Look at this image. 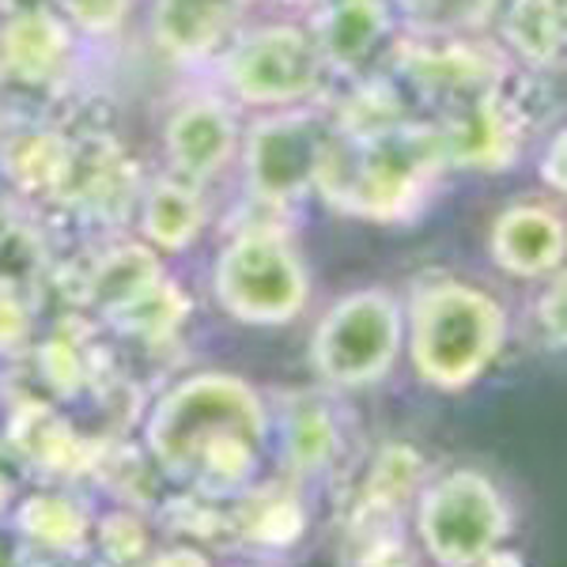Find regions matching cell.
Wrapping results in <instances>:
<instances>
[{"label": "cell", "instance_id": "cell-17", "mask_svg": "<svg viewBox=\"0 0 567 567\" xmlns=\"http://www.w3.org/2000/svg\"><path fill=\"white\" fill-rule=\"evenodd\" d=\"M205 200H200L197 186L182 178H159L144 197L141 227L144 239L159 250H186L205 231Z\"/></svg>", "mask_w": 567, "mask_h": 567}, {"label": "cell", "instance_id": "cell-5", "mask_svg": "<svg viewBox=\"0 0 567 567\" xmlns=\"http://www.w3.org/2000/svg\"><path fill=\"white\" fill-rule=\"evenodd\" d=\"M401 341H405V315L390 291H349L318 322L310 337V363L329 386L360 390L393 368Z\"/></svg>", "mask_w": 567, "mask_h": 567}, {"label": "cell", "instance_id": "cell-29", "mask_svg": "<svg viewBox=\"0 0 567 567\" xmlns=\"http://www.w3.org/2000/svg\"><path fill=\"white\" fill-rule=\"evenodd\" d=\"M542 178L556 189V194L567 189V136H564V130H556L553 144H548V152L542 155Z\"/></svg>", "mask_w": 567, "mask_h": 567}, {"label": "cell", "instance_id": "cell-9", "mask_svg": "<svg viewBox=\"0 0 567 567\" xmlns=\"http://www.w3.org/2000/svg\"><path fill=\"white\" fill-rule=\"evenodd\" d=\"M393 65L424 95L446 99V103H462L481 91L503 87L511 76V58L499 45L470 39H443V45H427L424 39L420 45L401 42Z\"/></svg>", "mask_w": 567, "mask_h": 567}, {"label": "cell", "instance_id": "cell-1", "mask_svg": "<svg viewBox=\"0 0 567 567\" xmlns=\"http://www.w3.org/2000/svg\"><path fill=\"white\" fill-rule=\"evenodd\" d=\"M265 435L269 413L258 390L224 371H205L171 386L144 427L155 465L200 488L250 481Z\"/></svg>", "mask_w": 567, "mask_h": 567}, {"label": "cell", "instance_id": "cell-11", "mask_svg": "<svg viewBox=\"0 0 567 567\" xmlns=\"http://www.w3.org/2000/svg\"><path fill=\"white\" fill-rule=\"evenodd\" d=\"M163 152H167L175 178L197 186V182L219 175L239 152V122L219 99H194L167 117Z\"/></svg>", "mask_w": 567, "mask_h": 567}, {"label": "cell", "instance_id": "cell-27", "mask_svg": "<svg viewBox=\"0 0 567 567\" xmlns=\"http://www.w3.org/2000/svg\"><path fill=\"white\" fill-rule=\"evenodd\" d=\"M42 371L50 374L53 386L76 390L80 379H84V360H80L76 344L65 341V337H53V341L42 349Z\"/></svg>", "mask_w": 567, "mask_h": 567}, {"label": "cell", "instance_id": "cell-22", "mask_svg": "<svg viewBox=\"0 0 567 567\" xmlns=\"http://www.w3.org/2000/svg\"><path fill=\"white\" fill-rule=\"evenodd\" d=\"M189 315V299L178 284L159 280L155 288L144 291L141 299H133L130 307H122L117 315H110V322L133 337H144V341H163L182 326V318Z\"/></svg>", "mask_w": 567, "mask_h": 567}, {"label": "cell", "instance_id": "cell-33", "mask_svg": "<svg viewBox=\"0 0 567 567\" xmlns=\"http://www.w3.org/2000/svg\"><path fill=\"white\" fill-rule=\"evenodd\" d=\"M280 4H291V8H315V4H326V0H280Z\"/></svg>", "mask_w": 567, "mask_h": 567}, {"label": "cell", "instance_id": "cell-35", "mask_svg": "<svg viewBox=\"0 0 567 567\" xmlns=\"http://www.w3.org/2000/svg\"><path fill=\"white\" fill-rule=\"evenodd\" d=\"M39 567H72V564H61V560H50V564H39Z\"/></svg>", "mask_w": 567, "mask_h": 567}, {"label": "cell", "instance_id": "cell-26", "mask_svg": "<svg viewBox=\"0 0 567 567\" xmlns=\"http://www.w3.org/2000/svg\"><path fill=\"white\" fill-rule=\"evenodd\" d=\"M31 333V310H27L23 296L16 291V284L0 280V355L16 352Z\"/></svg>", "mask_w": 567, "mask_h": 567}, {"label": "cell", "instance_id": "cell-12", "mask_svg": "<svg viewBox=\"0 0 567 567\" xmlns=\"http://www.w3.org/2000/svg\"><path fill=\"white\" fill-rule=\"evenodd\" d=\"M488 250H492V261L518 280L560 272L564 254H567L564 216L548 205H537V200H523V205L503 208L496 216V224H492Z\"/></svg>", "mask_w": 567, "mask_h": 567}, {"label": "cell", "instance_id": "cell-3", "mask_svg": "<svg viewBox=\"0 0 567 567\" xmlns=\"http://www.w3.org/2000/svg\"><path fill=\"white\" fill-rule=\"evenodd\" d=\"M409 360L432 390L458 393L481 379L507 341V315L462 280L420 284L409 303Z\"/></svg>", "mask_w": 567, "mask_h": 567}, {"label": "cell", "instance_id": "cell-8", "mask_svg": "<svg viewBox=\"0 0 567 567\" xmlns=\"http://www.w3.org/2000/svg\"><path fill=\"white\" fill-rule=\"evenodd\" d=\"M329 133L310 110H280L250 125L243 141V171L250 194L265 205L303 197L322 167Z\"/></svg>", "mask_w": 567, "mask_h": 567}, {"label": "cell", "instance_id": "cell-16", "mask_svg": "<svg viewBox=\"0 0 567 567\" xmlns=\"http://www.w3.org/2000/svg\"><path fill=\"white\" fill-rule=\"evenodd\" d=\"M503 42L534 69H556L567 45V0H511L503 12Z\"/></svg>", "mask_w": 567, "mask_h": 567}, {"label": "cell", "instance_id": "cell-6", "mask_svg": "<svg viewBox=\"0 0 567 567\" xmlns=\"http://www.w3.org/2000/svg\"><path fill=\"white\" fill-rule=\"evenodd\" d=\"M416 534L439 567H481L511 534L499 488L477 470H451L420 492Z\"/></svg>", "mask_w": 567, "mask_h": 567}, {"label": "cell", "instance_id": "cell-25", "mask_svg": "<svg viewBox=\"0 0 567 567\" xmlns=\"http://www.w3.org/2000/svg\"><path fill=\"white\" fill-rule=\"evenodd\" d=\"M61 16L87 34H114L125 23L133 0H58Z\"/></svg>", "mask_w": 567, "mask_h": 567}, {"label": "cell", "instance_id": "cell-28", "mask_svg": "<svg viewBox=\"0 0 567 567\" xmlns=\"http://www.w3.org/2000/svg\"><path fill=\"white\" fill-rule=\"evenodd\" d=\"M537 322H542V329L553 337L556 349H560L564 344V277L560 272H556V280H553V291L537 303Z\"/></svg>", "mask_w": 567, "mask_h": 567}, {"label": "cell", "instance_id": "cell-13", "mask_svg": "<svg viewBox=\"0 0 567 567\" xmlns=\"http://www.w3.org/2000/svg\"><path fill=\"white\" fill-rule=\"evenodd\" d=\"M72 58V31L50 8H20L0 23V72L16 84L42 87L65 72Z\"/></svg>", "mask_w": 567, "mask_h": 567}, {"label": "cell", "instance_id": "cell-24", "mask_svg": "<svg viewBox=\"0 0 567 567\" xmlns=\"http://www.w3.org/2000/svg\"><path fill=\"white\" fill-rule=\"evenodd\" d=\"M288 443H291V458H296V465H303V470L326 462L329 446H333V420L322 409H303V413L291 416Z\"/></svg>", "mask_w": 567, "mask_h": 567}, {"label": "cell", "instance_id": "cell-30", "mask_svg": "<svg viewBox=\"0 0 567 567\" xmlns=\"http://www.w3.org/2000/svg\"><path fill=\"white\" fill-rule=\"evenodd\" d=\"M16 492V458L12 451L0 446V499H8Z\"/></svg>", "mask_w": 567, "mask_h": 567}, {"label": "cell", "instance_id": "cell-2", "mask_svg": "<svg viewBox=\"0 0 567 567\" xmlns=\"http://www.w3.org/2000/svg\"><path fill=\"white\" fill-rule=\"evenodd\" d=\"M446 167L451 159L439 125L393 122L360 136H329L315 186L337 213L398 224L424 208Z\"/></svg>", "mask_w": 567, "mask_h": 567}, {"label": "cell", "instance_id": "cell-7", "mask_svg": "<svg viewBox=\"0 0 567 567\" xmlns=\"http://www.w3.org/2000/svg\"><path fill=\"white\" fill-rule=\"evenodd\" d=\"M322 53L296 23L254 27L219 61L227 91L246 106H296L322 84Z\"/></svg>", "mask_w": 567, "mask_h": 567}, {"label": "cell", "instance_id": "cell-10", "mask_svg": "<svg viewBox=\"0 0 567 567\" xmlns=\"http://www.w3.org/2000/svg\"><path fill=\"white\" fill-rule=\"evenodd\" d=\"M439 130H443L451 167L481 171V175H499L515 167L526 144V122L515 103L503 95V87L454 103L451 122H443Z\"/></svg>", "mask_w": 567, "mask_h": 567}, {"label": "cell", "instance_id": "cell-32", "mask_svg": "<svg viewBox=\"0 0 567 567\" xmlns=\"http://www.w3.org/2000/svg\"><path fill=\"white\" fill-rule=\"evenodd\" d=\"M511 564H515V560H511V556L499 548V553H496V556H488V560H484L481 567H511Z\"/></svg>", "mask_w": 567, "mask_h": 567}, {"label": "cell", "instance_id": "cell-18", "mask_svg": "<svg viewBox=\"0 0 567 567\" xmlns=\"http://www.w3.org/2000/svg\"><path fill=\"white\" fill-rule=\"evenodd\" d=\"M163 280V269L155 261L148 246H122V250L106 254L91 272V299L103 307V315H117L122 307H130L133 299H141L144 291L155 288Z\"/></svg>", "mask_w": 567, "mask_h": 567}, {"label": "cell", "instance_id": "cell-20", "mask_svg": "<svg viewBox=\"0 0 567 567\" xmlns=\"http://www.w3.org/2000/svg\"><path fill=\"white\" fill-rule=\"evenodd\" d=\"M72 163H76V152H72V144L58 133L20 136V141H12L4 152L8 175L20 182L23 189H34V194L69 186Z\"/></svg>", "mask_w": 567, "mask_h": 567}, {"label": "cell", "instance_id": "cell-15", "mask_svg": "<svg viewBox=\"0 0 567 567\" xmlns=\"http://www.w3.org/2000/svg\"><path fill=\"white\" fill-rule=\"evenodd\" d=\"M246 0H155L152 39L167 58L200 61L224 42Z\"/></svg>", "mask_w": 567, "mask_h": 567}, {"label": "cell", "instance_id": "cell-31", "mask_svg": "<svg viewBox=\"0 0 567 567\" xmlns=\"http://www.w3.org/2000/svg\"><path fill=\"white\" fill-rule=\"evenodd\" d=\"M0 567H23L20 542L12 534H4V529H0Z\"/></svg>", "mask_w": 567, "mask_h": 567}, {"label": "cell", "instance_id": "cell-19", "mask_svg": "<svg viewBox=\"0 0 567 567\" xmlns=\"http://www.w3.org/2000/svg\"><path fill=\"white\" fill-rule=\"evenodd\" d=\"M393 12L420 39H465L499 16L503 0H390Z\"/></svg>", "mask_w": 567, "mask_h": 567}, {"label": "cell", "instance_id": "cell-34", "mask_svg": "<svg viewBox=\"0 0 567 567\" xmlns=\"http://www.w3.org/2000/svg\"><path fill=\"white\" fill-rule=\"evenodd\" d=\"M374 567H409V564H393V560H379Z\"/></svg>", "mask_w": 567, "mask_h": 567}, {"label": "cell", "instance_id": "cell-4", "mask_svg": "<svg viewBox=\"0 0 567 567\" xmlns=\"http://www.w3.org/2000/svg\"><path fill=\"white\" fill-rule=\"evenodd\" d=\"M216 303L243 326H288L310 299L307 265L296 246L269 227L239 231L213 269Z\"/></svg>", "mask_w": 567, "mask_h": 567}, {"label": "cell", "instance_id": "cell-21", "mask_svg": "<svg viewBox=\"0 0 567 567\" xmlns=\"http://www.w3.org/2000/svg\"><path fill=\"white\" fill-rule=\"evenodd\" d=\"M20 529L27 542L69 553L87 537V515L58 492H34L20 503Z\"/></svg>", "mask_w": 567, "mask_h": 567}, {"label": "cell", "instance_id": "cell-23", "mask_svg": "<svg viewBox=\"0 0 567 567\" xmlns=\"http://www.w3.org/2000/svg\"><path fill=\"white\" fill-rule=\"evenodd\" d=\"M420 473H424V465H420V458L409 446H386L382 458L374 462V470H371V484H368L371 499L393 511L401 503V496H409V492L416 488Z\"/></svg>", "mask_w": 567, "mask_h": 567}, {"label": "cell", "instance_id": "cell-14", "mask_svg": "<svg viewBox=\"0 0 567 567\" xmlns=\"http://www.w3.org/2000/svg\"><path fill=\"white\" fill-rule=\"evenodd\" d=\"M393 31V8L390 0H326V8L315 20V39L322 65L341 72L360 69L379 53V45Z\"/></svg>", "mask_w": 567, "mask_h": 567}]
</instances>
